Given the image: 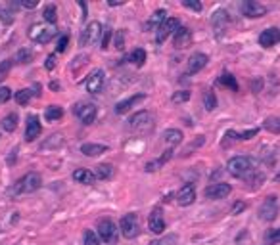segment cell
<instances>
[{"mask_svg":"<svg viewBox=\"0 0 280 245\" xmlns=\"http://www.w3.org/2000/svg\"><path fill=\"white\" fill-rule=\"evenodd\" d=\"M255 161L252 157H246V155H238V157H232L227 163L228 173L236 178H244L250 173H255Z\"/></svg>","mask_w":280,"mask_h":245,"instance_id":"6da1fadb","label":"cell"},{"mask_svg":"<svg viewBox=\"0 0 280 245\" xmlns=\"http://www.w3.org/2000/svg\"><path fill=\"white\" fill-rule=\"evenodd\" d=\"M132 132L136 134H148L150 131H154V117L148 111H138L136 115H132L129 121Z\"/></svg>","mask_w":280,"mask_h":245,"instance_id":"7a4b0ae2","label":"cell"},{"mask_svg":"<svg viewBox=\"0 0 280 245\" xmlns=\"http://www.w3.org/2000/svg\"><path fill=\"white\" fill-rule=\"evenodd\" d=\"M98 237L100 241H104L106 245H115L117 243V237H119V230L114 224V220L102 219L98 222Z\"/></svg>","mask_w":280,"mask_h":245,"instance_id":"3957f363","label":"cell"},{"mask_svg":"<svg viewBox=\"0 0 280 245\" xmlns=\"http://www.w3.org/2000/svg\"><path fill=\"white\" fill-rule=\"evenodd\" d=\"M41 184H43L41 175H37V173H29V175H25L23 178H19L12 192L14 193H33L41 188Z\"/></svg>","mask_w":280,"mask_h":245,"instance_id":"277c9868","label":"cell"},{"mask_svg":"<svg viewBox=\"0 0 280 245\" xmlns=\"http://www.w3.org/2000/svg\"><path fill=\"white\" fill-rule=\"evenodd\" d=\"M54 36H56V27L46 25V23H35V25L29 29V38L35 40L39 44L50 43Z\"/></svg>","mask_w":280,"mask_h":245,"instance_id":"5b68a950","label":"cell"},{"mask_svg":"<svg viewBox=\"0 0 280 245\" xmlns=\"http://www.w3.org/2000/svg\"><path fill=\"white\" fill-rule=\"evenodd\" d=\"M119 228H121L123 237H127V239H134V237L138 236V232H140L138 217H136L134 213L125 215V217L121 219V222H119Z\"/></svg>","mask_w":280,"mask_h":245,"instance_id":"8992f818","label":"cell"},{"mask_svg":"<svg viewBox=\"0 0 280 245\" xmlns=\"http://www.w3.org/2000/svg\"><path fill=\"white\" fill-rule=\"evenodd\" d=\"M73 113L79 117L81 123L90 125V123H94V119H96L98 109L94 104H85V102H81V104L73 105Z\"/></svg>","mask_w":280,"mask_h":245,"instance_id":"52a82bcc","label":"cell"},{"mask_svg":"<svg viewBox=\"0 0 280 245\" xmlns=\"http://www.w3.org/2000/svg\"><path fill=\"white\" fill-rule=\"evenodd\" d=\"M278 217V201H276V197L271 195V197H267L263 205L259 207V219L265 220V222H272V220Z\"/></svg>","mask_w":280,"mask_h":245,"instance_id":"ba28073f","label":"cell"},{"mask_svg":"<svg viewBox=\"0 0 280 245\" xmlns=\"http://www.w3.org/2000/svg\"><path fill=\"white\" fill-rule=\"evenodd\" d=\"M102 33H104L102 25H100L98 21H90V23L85 27V31L81 33V46H90V44H94Z\"/></svg>","mask_w":280,"mask_h":245,"instance_id":"9c48e42d","label":"cell"},{"mask_svg":"<svg viewBox=\"0 0 280 245\" xmlns=\"http://www.w3.org/2000/svg\"><path fill=\"white\" fill-rule=\"evenodd\" d=\"M181 29V21L177 18H167L161 25H159L158 29V35H156V40H158V44L161 43H165L167 40V36L169 35H173V33H177Z\"/></svg>","mask_w":280,"mask_h":245,"instance_id":"30bf717a","label":"cell"},{"mask_svg":"<svg viewBox=\"0 0 280 245\" xmlns=\"http://www.w3.org/2000/svg\"><path fill=\"white\" fill-rule=\"evenodd\" d=\"M106 85V73L102 69H94L87 79V90L90 94H98L102 92V88Z\"/></svg>","mask_w":280,"mask_h":245,"instance_id":"8fae6325","label":"cell"},{"mask_svg":"<svg viewBox=\"0 0 280 245\" xmlns=\"http://www.w3.org/2000/svg\"><path fill=\"white\" fill-rule=\"evenodd\" d=\"M230 186L225 182H217V184H211V186H207L205 188V197L207 199H223V197H227L228 193H230Z\"/></svg>","mask_w":280,"mask_h":245,"instance_id":"7c38bea8","label":"cell"},{"mask_svg":"<svg viewBox=\"0 0 280 245\" xmlns=\"http://www.w3.org/2000/svg\"><path fill=\"white\" fill-rule=\"evenodd\" d=\"M242 14L246 18H263L267 14V6H263L255 0H246L242 4Z\"/></svg>","mask_w":280,"mask_h":245,"instance_id":"4fadbf2b","label":"cell"},{"mask_svg":"<svg viewBox=\"0 0 280 245\" xmlns=\"http://www.w3.org/2000/svg\"><path fill=\"white\" fill-rule=\"evenodd\" d=\"M194 199H196V188H194V184H184L183 188L179 190L177 193V201L181 207H188V205H192Z\"/></svg>","mask_w":280,"mask_h":245,"instance_id":"5bb4252c","label":"cell"},{"mask_svg":"<svg viewBox=\"0 0 280 245\" xmlns=\"http://www.w3.org/2000/svg\"><path fill=\"white\" fill-rule=\"evenodd\" d=\"M207 56L205 54H201V52H196L192 54L190 58H188V63H186V67H188V73L190 75H196L198 71H201L205 65H207Z\"/></svg>","mask_w":280,"mask_h":245,"instance_id":"9a60e30c","label":"cell"},{"mask_svg":"<svg viewBox=\"0 0 280 245\" xmlns=\"http://www.w3.org/2000/svg\"><path fill=\"white\" fill-rule=\"evenodd\" d=\"M148 226L154 234H163V230H165V220H163V213H161L159 207L150 213Z\"/></svg>","mask_w":280,"mask_h":245,"instance_id":"2e32d148","label":"cell"},{"mask_svg":"<svg viewBox=\"0 0 280 245\" xmlns=\"http://www.w3.org/2000/svg\"><path fill=\"white\" fill-rule=\"evenodd\" d=\"M173 44H175V48H179V50L188 48L192 44V31L186 29V27H181L175 33V36H173Z\"/></svg>","mask_w":280,"mask_h":245,"instance_id":"e0dca14e","label":"cell"},{"mask_svg":"<svg viewBox=\"0 0 280 245\" xmlns=\"http://www.w3.org/2000/svg\"><path fill=\"white\" fill-rule=\"evenodd\" d=\"M276 43H280V29H276V27H269L259 35V44L265 48H271Z\"/></svg>","mask_w":280,"mask_h":245,"instance_id":"ac0fdd59","label":"cell"},{"mask_svg":"<svg viewBox=\"0 0 280 245\" xmlns=\"http://www.w3.org/2000/svg\"><path fill=\"white\" fill-rule=\"evenodd\" d=\"M41 123H39V117L37 115H29L27 117V127H25V140L27 142H33L39 138L41 134Z\"/></svg>","mask_w":280,"mask_h":245,"instance_id":"d6986e66","label":"cell"},{"mask_svg":"<svg viewBox=\"0 0 280 245\" xmlns=\"http://www.w3.org/2000/svg\"><path fill=\"white\" fill-rule=\"evenodd\" d=\"M73 180L79 184H85V186H92V184L96 182V175L90 173L88 169H77L73 173Z\"/></svg>","mask_w":280,"mask_h":245,"instance_id":"ffe728a7","label":"cell"},{"mask_svg":"<svg viewBox=\"0 0 280 245\" xmlns=\"http://www.w3.org/2000/svg\"><path fill=\"white\" fill-rule=\"evenodd\" d=\"M144 98H146L144 94H136V96H131V98H127V100H123V102H119V104L115 105V113H117V115L127 113L132 105H136L138 102H142Z\"/></svg>","mask_w":280,"mask_h":245,"instance_id":"44dd1931","label":"cell"},{"mask_svg":"<svg viewBox=\"0 0 280 245\" xmlns=\"http://www.w3.org/2000/svg\"><path fill=\"white\" fill-rule=\"evenodd\" d=\"M171 157H173V149H167V151H163V155H159L158 159H154V161L146 163V173H156V171H159V169L165 165Z\"/></svg>","mask_w":280,"mask_h":245,"instance_id":"7402d4cb","label":"cell"},{"mask_svg":"<svg viewBox=\"0 0 280 245\" xmlns=\"http://www.w3.org/2000/svg\"><path fill=\"white\" fill-rule=\"evenodd\" d=\"M211 23H213V29L217 31V33H223L225 31V27L228 25V14L225 10H219V12H215L213 14V18H211Z\"/></svg>","mask_w":280,"mask_h":245,"instance_id":"603a6c76","label":"cell"},{"mask_svg":"<svg viewBox=\"0 0 280 245\" xmlns=\"http://www.w3.org/2000/svg\"><path fill=\"white\" fill-rule=\"evenodd\" d=\"M108 151V146L104 144H83L81 146V153H85L87 157H98Z\"/></svg>","mask_w":280,"mask_h":245,"instance_id":"cb8c5ba5","label":"cell"},{"mask_svg":"<svg viewBox=\"0 0 280 245\" xmlns=\"http://www.w3.org/2000/svg\"><path fill=\"white\" fill-rule=\"evenodd\" d=\"M183 132L177 131V129H167L165 132H163V140H165V144L169 146V148H175V146H179L181 142H183Z\"/></svg>","mask_w":280,"mask_h":245,"instance_id":"d4e9b609","label":"cell"},{"mask_svg":"<svg viewBox=\"0 0 280 245\" xmlns=\"http://www.w3.org/2000/svg\"><path fill=\"white\" fill-rule=\"evenodd\" d=\"M18 123H19L18 113H8L4 119H2V129L6 132H14L18 129Z\"/></svg>","mask_w":280,"mask_h":245,"instance_id":"484cf974","label":"cell"},{"mask_svg":"<svg viewBox=\"0 0 280 245\" xmlns=\"http://www.w3.org/2000/svg\"><path fill=\"white\" fill-rule=\"evenodd\" d=\"M61 117H63V109H61L60 105H48L46 111H44V119L46 121H60Z\"/></svg>","mask_w":280,"mask_h":245,"instance_id":"4316f807","label":"cell"},{"mask_svg":"<svg viewBox=\"0 0 280 245\" xmlns=\"http://www.w3.org/2000/svg\"><path fill=\"white\" fill-rule=\"evenodd\" d=\"M257 132H259L257 129H250V131H246V132L228 131L227 132V138H234V140H250V138H254Z\"/></svg>","mask_w":280,"mask_h":245,"instance_id":"83f0119b","label":"cell"},{"mask_svg":"<svg viewBox=\"0 0 280 245\" xmlns=\"http://www.w3.org/2000/svg\"><path fill=\"white\" fill-rule=\"evenodd\" d=\"M129 61H131L132 65H136V67H142L144 61H146V52L142 48H134L131 52V56H129Z\"/></svg>","mask_w":280,"mask_h":245,"instance_id":"f1b7e54d","label":"cell"},{"mask_svg":"<svg viewBox=\"0 0 280 245\" xmlns=\"http://www.w3.org/2000/svg\"><path fill=\"white\" fill-rule=\"evenodd\" d=\"M165 19H167V12H165V10H158V12L152 16V19L148 21L146 29H154V27H158V29H159V25H161Z\"/></svg>","mask_w":280,"mask_h":245,"instance_id":"f546056e","label":"cell"},{"mask_svg":"<svg viewBox=\"0 0 280 245\" xmlns=\"http://www.w3.org/2000/svg\"><path fill=\"white\" fill-rule=\"evenodd\" d=\"M94 175H96V178H100V180H110V178L114 176V167L112 165H98Z\"/></svg>","mask_w":280,"mask_h":245,"instance_id":"4dcf8cb0","label":"cell"},{"mask_svg":"<svg viewBox=\"0 0 280 245\" xmlns=\"http://www.w3.org/2000/svg\"><path fill=\"white\" fill-rule=\"evenodd\" d=\"M43 18H44V21H48L50 25H54V23H56V19H58V14H56V6H54V4H48V6H44Z\"/></svg>","mask_w":280,"mask_h":245,"instance_id":"1f68e13d","label":"cell"},{"mask_svg":"<svg viewBox=\"0 0 280 245\" xmlns=\"http://www.w3.org/2000/svg\"><path fill=\"white\" fill-rule=\"evenodd\" d=\"M265 129L272 134H280V117H269L265 119Z\"/></svg>","mask_w":280,"mask_h":245,"instance_id":"d6a6232c","label":"cell"},{"mask_svg":"<svg viewBox=\"0 0 280 245\" xmlns=\"http://www.w3.org/2000/svg\"><path fill=\"white\" fill-rule=\"evenodd\" d=\"M219 83L223 85V87H228L230 90H234V92L238 90L236 79H234V77H232L230 73H225V75H221V77H219Z\"/></svg>","mask_w":280,"mask_h":245,"instance_id":"836d02e7","label":"cell"},{"mask_svg":"<svg viewBox=\"0 0 280 245\" xmlns=\"http://www.w3.org/2000/svg\"><path fill=\"white\" fill-rule=\"evenodd\" d=\"M203 105H205L207 111H213L217 107V98H215V94L211 90H205V94H203Z\"/></svg>","mask_w":280,"mask_h":245,"instance_id":"e575fe53","label":"cell"},{"mask_svg":"<svg viewBox=\"0 0 280 245\" xmlns=\"http://www.w3.org/2000/svg\"><path fill=\"white\" fill-rule=\"evenodd\" d=\"M31 60H33V52H31L29 48H21V50H18V54H16V61H18V63H29Z\"/></svg>","mask_w":280,"mask_h":245,"instance_id":"d590c367","label":"cell"},{"mask_svg":"<svg viewBox=\"0 0 280 245\" xmlns=\"http://www.w3.org/2000/svg\"><path fill=\"white\" fill-rule=\"evenodd\" d=\"M31 90H27V88H23V90H19V92H16V102H18L19 105H27L29 104V100H31Z\"/></svg>","mask_w":280,"mask_h":245,"instance_id":"8d00e7d4","label":"cell"},{"mask_svg":"<svg viewBox=\"0 0 280 245\" xmlns=\"http://www.w3.org/2000/svg\"><path fill=\"white\" fill-rule=\"evenodd\" d=\"M83 241H85V245H100V237H98L96 232L87 230L85 236H83Z\"/></svg>","mask_w":280,"mask_h":245,"instance_id":"74e56055","label":"cell"},{"mask_svg":"<svg viewBox=\"0 0 280 245\" xmlns=\"http://www.w3.org/2000/svg\"><path fill=\"white\" fill-rule=\"evenodd\" d=\"M265 241L271 245L280 243V228H274V230H269L267 236H265Z\"/></svg>","mask_w":280,"mask_h":245,"instance_id":"f35d334b","label":"cell"},{"mask_svg":"<svg viewBox=\"0 0 280 245\" xmlns=\"http://www.w3.org/2000/svg\"><path fill=\"white\" fill-rule=\"evenodd\" d=\"M12 63L14 61L12 60H4V61H0V83L6 79L10 75V69H12Z\"/></svg>","mask_w":280,"mask_h":245,"instance_id":"ab89813d","label":"cell"},{"mask_svg":"<svg viewBox=\"0 0 280 245\" xmlns=\"http://www.w3.org/2000/svg\"><path fill=\"white\" fill-rule=\"evenodd\" d=\"M173 104H183V102H188L190 100V92L188 90H179V92H175L173 94Z\"/></svg>","mask_w":280,"mask_h":245,"instance_id":"60d3db41","label":"cell"},{"mask_svg":"<svg viewBox=\"0 0 280 245\" xmlns=\"http://www.w3.org/2000/svg\"><path fill=\"white\" fill-rule=\"evenodd\" d=\"M183 6L194 10V12H201V2H196V0H183Z\"/></svg>","mask_w":280,"mask_h":245,"instance_id":"b9f144b4","label":"cell"},{"mask_svg":"<svg viewBox=\"0 0 280 245\" xmlns=\"http://www.w3.org/2000/svg\"><path fill=\"white\" fill-rule=\"evenodd\" d=\"M110 38H112V29H110V27H106L104 33H102V48H104V50L110 46Z\"/></svg>","mask_w":280,"mask_h":245,"instance_id":"7bdbcfd3","label":"cell"},{"mask_svg":"<svg viewBox=\"0 0 280 245\" xmlns=\"http://www.w3.org/2000/svg\"><path fill=\"white\" fill-rule=\"evenodd\" d=\"M67 43H69V36L63 35L58 40V46H56V52H65V48H67Z\"/></svg>","mask_w":280,"mask_h":245,"instance_id":"ee69618b","label":"cell"},{"mask_svg":"<svg viewBox=\"0 0 280 245\" xmlns=\"http://www.w3.org/2000/svg\"><path fill=\"white\" fill-rule=\"evenodd\" d=\"M10 98H12V90L6 87L0 88V104H4V102H8Z\"/></svg>","mask_w":280,"mask_h":245,"instance_id":"f6af8a7d","label":"cell"},{"mask_svg":"<svg viewBox=\"0 0 280 245\" xmlns=\"http://www.w3.org/2000/svg\"><path fill=\"white\" fill-rule=\"evenodd\" d=\"M175 236H169V237H163V239H156V241H152L150 245H171L175 243Z\"/></svg>","mask_w":280,"mask_h":245,"instance_id":"bcb514c9","label":"cell"},{"mask_svg":"<svg viewBox=\"0 0 280 245\" xmlns=\"http://www.w3.org/2000/svg\"><path fill=\"white\" fill-rule=\"evenodd\" d=\"M0 19H2L6 25H10V23H12V14H10L8 10L0 8Z\"/></svg>","mask_w":280,"mask_h":245,"instance_id":"7dc6e473","label":"cell"},{"mask_svg":"<svg viewBox=\"0 0 280 245\" xmlns=\"http://www.w3.org/2000/svg\"><path fill=\"white\" fill-rule=\"evenodd\" d=\"M19 6H23V8H35L37 0H21V2H19Z\"/></svg>","mask_w":280,"mask_h":245,"instance_id":"c3c4849f","label":"cell"},{"mask_svg":"<svg viewBox=\"0 0 280 245\" xmlns=\"http://www.w3.org/2000/svg\"><path fill=\"white\" fill-rule=\"evenodd\" d=\"M244 209H246V205H244V203H236V205L232 207V215H238L240 211H244Z\"/></svg>","mask_w":280,"mask_h":245,"instance_id":"681fc988","label":"cell"},{"mask_svg":"<svg viewBox=\"0 0 280 245\" xmlns=\"http://www.w3.org/2000/svg\"><path fill=\"white\" fill-rule=\"evenodd\" d=\"M123 44H125V40H123V35H117V40H115V48H117V50H123Z\"/></svg>","mask_w":280,"mask_h":245,"instance_id":"f907efd6","label":"cell"},{"mask_svg":"<svg viewBox=\"0 0 280 245\" xmlns=\"http://www.w3.org/2000/svg\"><path fill=\"white\" fill-rule=\"evenodd\" d=\"M46 69H54V56H48V60H46Z\"/></svg>","mask_w":280,"mask_h":245,"instance_id":"816d5d0a","label":"cell"},{"mask_svg":"<svg viewBox=\"0 0 280 245\" xmlns=\"http://www.w3.org/2000/svg\"><path fill=\"white\" fill-rule=\"evenodd\" d=\"M123 2H125V0H110L108 4H110V6H119V4H123Z\"/></svg>","mask_w":280,"mask_h":245,"instance_id":"f5cc1de1","label":"cell"},{"mask_svg":"<svg viewBox=\"0 0 280 245\" xmlns=\"http://www.w3.org/2000/svg\"><path fill=\"white\" fill-rule=\"evenodd\" d=\"M261 85H263L261 80H255V83H254V90H255V92H257L259 88H261Z\"/></svg>","mask_w":280,"mask_h":245,"instance_id":"db71d44e","label":"cell"},{"mask_svg":"<svg viewBox=\"0 0 280 245\" xmlns=\"http://www.w3.org/2000/svg\"><path fill=\"white\" fill-rule=\"evenodd\" d=\"M274 182H280V173L276 176H274Z\"/></svg>","mask_w":280,"mask_h":245,"instance_id":"11a10c76","label":"cell"}]
</instances>
